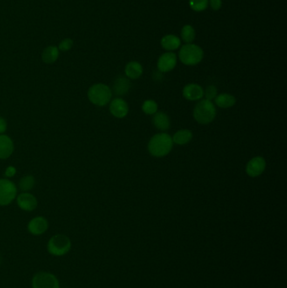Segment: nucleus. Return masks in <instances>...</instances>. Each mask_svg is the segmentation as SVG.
<instances>
[{"mask_svg": "<svg viewBox=\"0 0 287 288\" xmlns=\"http://www.w3.org/2000/svg\"><path fill=\"white\" fill-rule=\"evenodd\" d=\"M194 36H195V33H194V28L192 27L191 25L186 24L182 28L181 37H182L184 42L188 43V44L191 43L194 41Z\"/></svg>", "mask_w": 287, "mask_h": 288, "instance_id": "nucleus-23", "label": "nucleus"}, {"mask_svg": "<svg viewBox=\"0 0 287 288\" xmlns=\"http://www.w3.org/2000/svg\"><path fill=\"white\" fill-rule=\"evenodd\" d=\"M71 240L64 234H56L50 239L48 243V252L55 256H63L71 249Z\"/></svg>", "mask_w": 287, "mask_h": 288, "instance_id": "nucleus-5", "label": "nucleus"}, {"mask_svg": "<svg viewBox=\"0 0 287 288\" xmlns=\"http://www.w3.org/2000/svg\"><path fill=\"white\" fill-rule=\"evenodd\" d=\"M176 55L173 52H166L158 60V69L161 72H170L176 66Z\"/></svg>", "mask_w": 287, "mask_h": 288, "instance_id": "nucleus-12", "label": "nucleus"}, {"mask_svg": "<svg viewBox=\"0 0 287 288\" xmlns=\"http://www.w3.org/2000/svg\"><path fill=\"white\" fill-rule=\"evenodd\" d=\"M59 52L57 47L55 46H49L43 50L42 53V59L43 63L46 64H52V63L57 62L58 57H59Z\"/></svg>", "mask_w": 287, "mask_h": 288, "instance_id": "nucleus-17", "label": "nucleus"}, {"mask_svg": "<svg viewBox=\"0 0 287 288\" xmlns=\"http://www.w3.org/2000/svg\"><path fill=\"white\" fill-rule=\"evenodd\" d=\"M210 4L212 9L214 10H218L221 9V0H210Z\"/></svg>", "mask_w": 287, "mask_h": 288, "instance_id": "nucleus-30", "label": "nucleus"}, {"mask_svg": "<svg viewBox=\"0 0 287 288\" xmlns=\"http://www.w3.org/2000/svg\"><path fill=\"white\" fill-rule=\"evenodd\" d=\"M158 104L153 99H147L144 101L142 110L145 114L154 115L158 111Z\"/></svg>", "mask_w": 287, "mask_h": 288, "instance_id": "nucleus-24", "label": "nucleus"}, {"mask_svg": "<svg viewBox=\"0 0 287 288\" xmlns=\"http://www.w3.org/2000/svg\"><path fill=\"white\" fill-rule=\"evenodd\" d=\"M88 99L96 106H105L111 102L112 90L108 85L102 83L95 84L88 90Z\"/></svg>", "mask_w": 287, "mask_h": 288, "instance_id": "nucleus-2", "label": "nucleus"}, {"mask_svg": "<svg viewBox=\"0 0 287 288\" xmlns=\"http://www.w3.org/2000/svg\"><path fill=\"white\" fill-rule=\"evenodd\" d=\"M173 139L165 132L158 133L150 139L147 149L152 156L161 158L167 155L173 148Z\"/></svg>", "mask_w": 287, "mask_h": 288, "instance_id": "nucleus-1", "label": "nucleus"}, {"mask_svg": "<svg viewBox=\"0 0 287 288\" xmlns=\"http://www.w3.org/2000/svg\"><path fill=\"white\" fill-rule=\"evenodd\" d=\"M35 185H36V180L33 175L27 174L19 180L18 187L19 189L23 192H29L33 189Z\"/></svg>", "mask_w": 287, "mask_h": 288, "instance_id": "nucleus-22", "label": "nucleus"}, {"mask_svg": "<svg viewBox=\"0 0 287 288\" xmlns=\"http://www.w3.org/2000/svg\"><path fill=\"white\" fill-rule=\"evenodd\" d=\"M109 110L114 117L122 119L128 114L129 107L126 100H124L120 97H117L111 100Z\"/></svg>", "mask_w": 287, "mask_h": 288, "instance_id": "nucleus-10", "label": "nucleus"}, {"mask_svg": "<svg viewBox=\"0 0 287 288\" xmlns=\"http://www.w3.org/2000/svg\"><path fill=\"white\" fill-rule=\"evenodd\" d=\"M16 202L21 210L32 212L36 210L38 206V201L36 196L30 192H21L16 196Z\"/></svg>", "mask_w": 287, "mask_h": 288, "instance_id": "nucleus-9", "label": "nucleus"}, {"mask_svg": "<svg viewBox=\"0 0 287 288\" xmlns=\"http://www.w3.org/2000/svg\"><path fill=\"white\" fill-rule=\"evenodd\" d=\"M18 188L11 180L0 179V206L5 207L11 204L17 196Z\"/></svg>", "mask_w": 287, "mask_h": 288, "instance_id": "nucleus-6", "label": "nucleus"}, {"mask_svg": "<svg viewBox=\"0 0 287 288\" xmlns=\"http://www.w3.org/2000/svg\"><path fill=\"white\" fill-rule=\"evenodd\" d=\"M214 100L215 105L222 109L230 108L236 104V98L230 94L222 93L217 95Z\"/></svg>", "mask_w": 287, "mask_h": 288, "instance_id": "nucleus-18", "label": "nucleus"}, {"mask_svg": "<svg viewBox=\"0 0 287 288\" xmlns=\"http://www.w3.org/2000/svg\"><path fill=\"white\" fill-rule=\"evenodd\" d=\"M190 6L194 11H203L208 6V0H190Z\"/></svg>", "mask_w": 287, "mask_h": 288, "instance_id": "nucleus-25", "label": "nucleus"}, {"mask_svg": "<svg viewBox=\"0 0 287 288\" xmlns=\"http://www.w3.org/2000/svg\"><path fill=\"white\" fill-rule=\"evenodd\" d=\"M180 59L184 64L188 66H194L200 63L203 58V50L194 44H186L180 49Z\"/></svg>", "mask_w": 287, "mask_h": 288, "instance_id": "nucleus-4", "label": "nucleus"}, {"mask_svg": "<svg viewBox=\"0 0 287 288\" xmlns=\"http://www.w3.org/2000/svg\"><path fill=\"white\" fill-rule=\"evenodd\" d=\"M192 138H193V133L191 130L182 129L175 132L172 139L174 144L182 146L191 141Z\"/></svg>", "mask_w": 287, "mask_h": 288, "instance_id": "nucleus-20", "label": "nucleus"}, {"mask_svg": "<svg viewBox=\"0 0 287 288\" xmlns=\"http://www.w3.org/2000/svg\"><path fill=\"white\" fill-rule=\"evenodd\" d=\"M217 96V88L215 87V85H209L206 88V90H204V96L206 99L208 100H213L215 99Z\"/></svg>", "mask_w": 287, "mask_h": 288, "instance_id": "nucleus-26", "label": "nucleus"}, {"mask_svg": "<svg viewBox=\"0 0 287 288\" xmlns=\"http://www.w3.org/2000/svg\"><path fill=\"white\" fill-rule=\"evenodd\" d=\"M162 77H163V75H162V72H160V71H159V72H154V74H153V78H154L155 80H158V81L161 79Z\"/></svg>", "mask_w": 287, "mask_h": 288, "instance_id": "nucleus-31", "label": "nucleus"}, {"mask_svg": "<svg viewBox=\"0 0 287 288\" xmlns=\"http://www.w3.org/2000/svg\"><path fill=\"white\" fill-rule=\"evenodd\" d=\"M153 123L157 129L165 132L170 128V119L166 113L163 111H157L153 115Z\"/></svg>", "mask_w": 287, "mask_h": 288, "instance_id": "nucleus-15", "label": "nucleus"}, {"mask_svg": "<svg viewBox=\"0 0 287 288\" xmlns=\"http://www.w3.org/2000/svg\"><path fill=\"white\" fill-rule=\"evenodd\" d=\"M130 89H131V82L126 77L120 76L114 82L113 92L116 96H126Z\"/></svg>", "mask_w": 287, "mask_h": 288, "instance_id": "nucleus-16", "label": "nucleus"}, {"mask_svg": "<svg viewBox=\"0 0 287 288\" xmlns=\"http://www.w3.org/2000/svg\"><path fill=\"white\" fill-rule=\"evenodd\" d=\"M16 173H17V169H16V168H15V166L10 165V166H8V167L5 168V170H4V176H5V178H7V179L12 178L15 176Z\"/></svg>", "mask_w": 287, "mask_h": 288, "instance_id": "nucleus-28", "label": "nucleus"}, {"mask_svg": "<svg viewBox=\"0 0 287 288\" xmlns=\"http://www.w3.org/2000/svg\"><path fill=\"white\" fill-rule=\"evenodd\" d=\"M73 43L74 42L71 38H65L62 42H60L57 48L60 51H68L72 49V47H73Z\"/></svg>", "mask_w": 287, "mask_h": 288, "instance_id": "nucleus-27", "label": "nucleus"}, {"mask_svg": "<svg viewBox=\"0 0 287 288\" xmlns=\"http://www.w3.org/2000/svg\"><path fill=\"white\" fill-rule=\"evenodd\" d=\"M0 263H1V258H0Z\"/></svg>", "mask_w": 287, "mask_h": 288, "instance_id": "nucleus-32", "label": "nucleus"}, {"mask_svg": "<svg viewBox=\"0 0 287 288\" xmlns=\"http://www.w3.org/2000/svg\"><path fill=\"white\" fill-rule=\"evenodd\" d=\"M48 227H49V223L47 218H45L44 216H38L30 220L28 223L27 228H28V231L30 232L32 235L38 236V235L45 234L48 229Z\"/></svg>", "mask_w": 287, "mask_h": 288, "instance_id": "nucleus-11", "label": "nucleus"}, {"mask_svg": "<svg viewBox=\"0 0 287 288\" xmlns=\"http://www.w3.org/2000/svg\"><path fill=\"white\" fill-rule=\"evenodd\" d=\"M15 151L12 138L5 134H0V159H9Z\"/></svg>", "mask_w": 287, "mask_h": 288, "instance_id": "nucleus-13", "label": "nucleus"}, {"mask_svg": "<svg viewBox=\"0 0 287 288\" xmlns=\"http://www.w3.org/2000/svg\"><path fill=\"white\" fill-rule=\"evenodd\" d=\"M183 96L188 100H200L204 96V90L197 84H189L183 89Z\"/></svg>", "mask_w": 287, "mask_h": 288, "instance_id": "nucleus-14", "label": "nucleus"}, {"mask_svg": "<svg viewBox=\"0 0 287 288\" xmlns=\"http://www.w3.org/2000/svg\"><path fill=\"white\" fill-rule=\"evenodd\" d=\"M161 45L167 51H173L180 48V40L178 36L174 35H167L161 40Z\"/></svg>", "mask_w": 287, "mask_h": 288, "instance_id": "nucleus-21", "label": "nucleus"}, {"mask_svg": "<svg viewBox=\"0 0 287 288\" xmlns=\"http://www.w3.org/2000/svg\"><path fill=\"white\" fill-rule=\"evenodd\" d=\"M266 168V161L263 157H254L250 159L246 166V173L248 176L255 178L263 174Z\"/></svg>", "mask_w": 287, "mask_h": 288, "instance_id": "nucleus-8", "label": "nucleus"}, {"mask_svg": "<svg viewBox=\"0 0 287 288\" xmlns=\"http://www.w3.org/2000/svg\"><path fill=\"white\" fill-rule=\"evenodd\" d=\"M8 128L7 120L3 117H0V134H4Z\"/></svg>", "mask_w": 287, "mask_h": 288, "instance_id": "nucleus-29", "label": "nucleus"}, {"mask_svg": "<svg viewBox=\"0 0 287 288\" xmlns=\"http://www.w3.org/2000/svg\"><path fill=\"white\" fill-rule=\"evenodd\" d=\"M144 72V69L140 63L136 61H132L126 64L125 68V73L126 77L132 79H138L140 78Z\"/></svg>", "mask_w": 287, "mask_h": 288, "instance_id": "nucleus-19", "label": "nucleus"}, {"mask_svg": "<svg viewBox=\"0 0 287 288\" xmlns=\"http://www.w3.org/2000/svg\"><path fill=\"white\" fill-rule=\"evenodd\" d=\"M216 110L211 100L202 99L195 105L193 111V117L198 123L201 125L210 124L215 119Z\"/></svg>", "mask_w": 287, "mask_h": 288, "instance_id": "nucleus-3", "label": "nucleus"}, {"mask_svg": "<svg viewBox=\"0 0 287 288\" xmlns=\"http://www.w3.org/2000/svg\"><path fill=\"white\" fill-rule=\"evenodd\" d=\"M32 288H60V285L53 274L42 271L34 276Z\"/></svg>", "mask_w": 287, "mask_h": 288, "instance_id": "nucleus-7", "label": "nucleus"}]
</instances>
